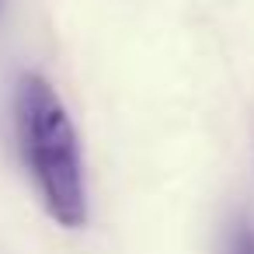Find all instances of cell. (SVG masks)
<instances>
[{
  "instance_id": "obj_2",
  "label": "cell",
  "mask_w": 254,
  "mask_h": 254,
  "mask_svg": "<svg viewBox=\"0 0 254 254\" xmlns=\"http://www.w3.org/2000/svg\"><path fill=\"white\" fill-rule=\"evenodd\" d=\"M226 254H254V223H244L230 233Z\"/></svg>"
},
{
  "instance_id": "obj_1",
  "label": "cell",
  "mask_w": 254,
  "mask_h": 254,
  "mask_svg": "<svg viewBox=\"0 0 254 254\" xmlns=\"http://www.w3.org/2000/svg\"><path fill=\"white\" fill-rule=\"evenodd\" d=\"M18 139L46 212L66 230L84 226L87 181L77 129L53 84L39 73H25L18 84Z\"/></svg>"
}]
</instances>
